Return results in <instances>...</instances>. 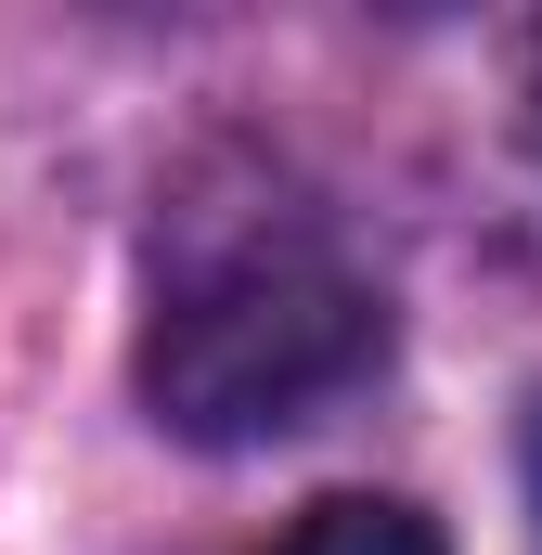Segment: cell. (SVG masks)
Segmentation results:
<instances>
[{
    "label": "cell",
    "mask_w": 542,
    "mask_h": 555,
    "mask_svg": "<svg viewBox=\"0 0 542 555\" xmlns=\"http://www.w3.org/2000/svg\"><path fill=\"white\" fill-rule=\"evenodd\" d=\"M246 555H439V517H413L401 491H323L310 517H284Z\"/></svg>",
    "instance_id": "cell-2"
},
{
    "label": "cell",
    "mask_w": 542,
    "mask_h": 555,
    "mask_svg": "<svg viewBox=\"0 0 542 555\" xmlns=\"http://www.w3.org/2000/svg\"><path fill=\"white\" fill-rule=\"evenodd\" d=\"M517 465H530V517H542V401H530V439H517Z\"/></svg>",
    "instance_id": "cell-3"
},
{
    "label": "cell",
    "mask_w": 542,
    "mask_h": 555,
    "mask_svg": "<svg viewBox=\"0 0 542 555\" xmlns=\"http://www.w3.org/2000/svg\"><path fill=\"white\" fill-rule=\"evenodd\" d=\"M388 362V297L375 272L323 233V207H181L168 259H155V310H142V414L194 452H246L284 439L323 401H349Z\"/></svg>",
    "instance_id": "cell-1"
},
{
    "label": "cell",
    "mask_w": 542,
    "mask_h": 555,
    "mask_svg": "<svg viewBox=\"0 0 542 555\" xmlns=\"http://www.w3.org/2000/svg\"><path fill=\"white\" fill-rule=\"evenodd\" d=\"M530 142H542V39H530Z\"/></svg>",
    "instance_id": "cell-4"
}]
</instances>
